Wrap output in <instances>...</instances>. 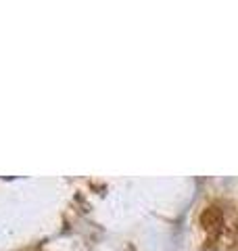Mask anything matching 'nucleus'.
Wrapping results in <instances>:
<instances>
[]
</instances>
